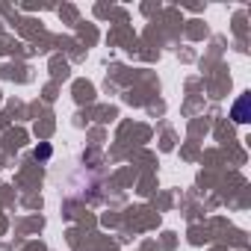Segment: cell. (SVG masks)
Wrapping results in <instances>:
<instances>
[{
	"label": "cell",
	"mask_w": 251,
	"mask_h": 251,
	"mask_svg": "<svg viewBox=\"0 0 251 251\" xmlns=\"http://www.w3.org/2000/svg\"><path fill=\"white\" fill-rule=\"evenodd\" d=\"M248 103H251V98H248V95H239V100L233 103L230 118H233L236 124H245V121H248Z\"/></svg>",
	"instance_id": "6da1fadb"
},
{
	"label": "cell",
	"mask_w": 251,
	"mask_h": 251,
	"mask_svg": "<svg viewBox=\"0 0 251 251\" xmlns=\"http://www.w3.org/2000/svg\"><path fill=\"white\" fill-rule=\"evenodd\" d=\"M50 154H53V148H50V145H36V151H33V157H36V160H50Z\"/></svg>",
	"instance_id": "7a4b0ae2"
}]
</instances>
